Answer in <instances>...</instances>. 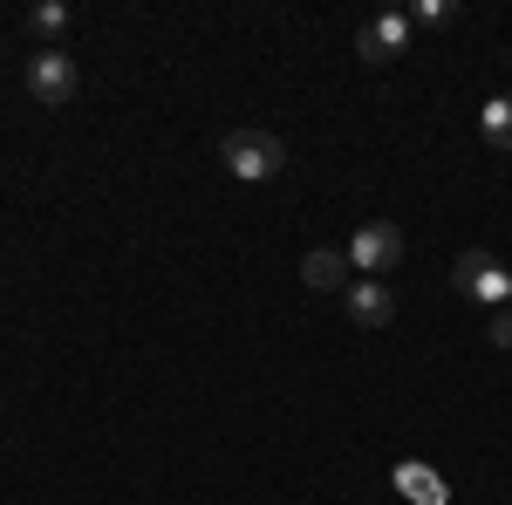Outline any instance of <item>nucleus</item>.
I'll list each match as a JSON object with an SVG mask.
<instances>
[{"label": "nucleus", "mask_w": 512, "mask_h": 505, "mask_svg": "<svg viewBox=\"0 0 512 505\" xmlns=\"http://www.w3.org/2000/svg\"><path fill=\"white\" fill-rule=\"evenodd\" d=\"M396 492H410L417 505H444V485H437V471H424V465H396Z\"/></svg>", "instance_id": "obj_9"}, {"label": "nucleus", "mask_w": 512, "mask_h": 505, "mask_svg": "<svg viewBox=\"0 0 512 505\" xmlns=\"http://www.w3.org/2000/svg\"><path fill=\"white\" fill-rule=\"evenodd\" d=\"M478 130H485L492 151H512V96H492V103L478 110Z\"/></svg>", "instance_id": "obj_8"}, {"label": "nucleus", "mask_w": 512, "mask_h": 505, "mask_svg": "<svg viewBox=\"0 0 512 505\" xmlns=\"http://www.w3.org/2000/svg\"><path fill=\"white\" fill-rule=\"evenodd\" d=\"M410 21H451V0H417V7H410Z\"/></svg>", "instance_id": "obj_12"}, {"label": "nucleus", "mask_w": 512, "mask_h": 505, "mask_svg": "<svg viewBox=\"0 0 512 505\" xmlns=\"http://www.w3.org/2000/svg\"><path fill=\"white\" fill-rule=\"evenodd\" d=\"M410 48V14H376L362 28V62H396Z\"/></svg>", "instance_id": "obj_6"}, {"label": "nucleus", "mask_w": 512, "mask_h": 505, "mask_svg": "<svg viewBox=\"0 0 512 505\" xmlns=\"http://www.w3.org/2000/svg\"><path fill=\"white\" fill-rule=\"evenodd\" d=\"M349 253H342V246H315V253H308V260H301V280H308V287H321V294H349Z\"/></svg>", "instance_id": "obj_7"}, {"label": "nucleus", "mask_w": 512, "mask_h": 505, "mask_svg": "<svg viewBox=\"0 0 512 505\" xmlns=\"http://www.w3.org/2000/svg\"><path fill=\"white\" fill-rule=\"evenodd\" d=\"M342 301H349L355 328H390V321H396V294L383 287V280H349V294H342Z\"/></svg>", "instance_id": "obj_5"}, {"label": "nucleus", "mask_w": 512, "mask_h": 505, "mask_svg": "<svg viewBox=\"0 0 512 505\" xmlns=\"http://www.w3.org/2000/svg\"><path fill=\"white\" fill-rule=\"evenodd\" d=\"M219 157H226V171L246 178V185H267V178L287 171V144H280L274 130H233V137L219 144Z\"/></svg>", "instance_id": "obj_1"}, {"label": "nucleus", "mask_w": 512, "mask_h": 505, "mask_svg": "<svg viewBox=\"0 0 512 505\" xmlns=\"http://www.w3.org/2000/svg\"><path fill=\"white\" fill-rule=\"evenodd\" d=\"M451 287L465 294V301H512V273L485 253V246H472V253H458V267H451Z\"/></svg>", "instance_id": "obj_3"}, {"label": "nucleus", "mask_w": 512, "mask_h": 505, "mask_svg": "<svg viewBox=\"0 0 512 505\" xmlns=\"http://www.w3.org/2000/svg\"><path fill=\"white\" fill-rule=\"evenodd\" d=\"M28 96H35L41 110L76 103V55L69 48H41L35 62H28Z\"/></svg>", "instance_id": "obj_2"}, {"label": "nucleus", "mask_w": 512, "mask_h": 505, "mask_svg": "<svg viewBox=\"0 0 512 505\" xmlns=\"http://www.w3.org/2000/svg\"><path fill=\"white\" fill-rule=\"evenodd\" d=\"M485 342H492V349H512V308H499L485 321Z\"/></svg>", "instance_id": "obj_11"}, {"label": "nucleus", "mask_w": 512, "mask_h": 505, "mask_svg": "<svg viewBox=\"0 0 512 505\" xmlns=\"http://www.w3.org/2000/svg\"><path fill=\"white\" fill-rule=\"evenodd\" d=\"M396 260H403V233H396L390 219H369V226H355V239H349V267L355 273H390Z\"/></svg>", "instance_id": "obj_4"}, {"label": "nucleus", "mask_w": 512, "mask_h": 505, "mask_svg": "<svg viewBox=\"0 0 512 505\" xmlns=\"http://www.w3.org/2000/svg\"><path fill=\"white\" fill-rule=\"evenodd\" d=\"M28 28H35V35H62V28H69V7H62V0H41V7H28Z\"/></svg>", "instance_id": "obj_10"}]
</instances>
